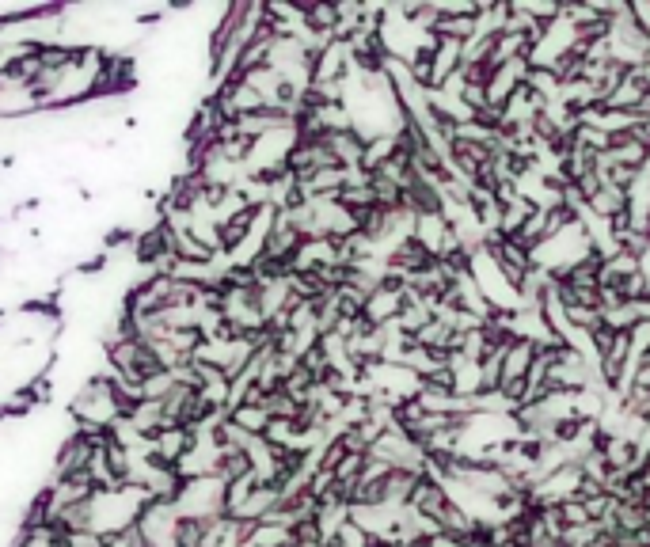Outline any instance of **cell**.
Returning <instances> with one entry per match:
<instances>
[{"instance_id":"6da1fadb","label":"cell","mask_w":650,"mask_h":547,"mask_svg":"<svg viewBox=\"0 0 650 547\" xmlns=\"http://www.w3.org/2000/svg\"><path fill=\"white\" fill-rule=\"evenodd\" d=\"M555 510L563 517V529H571V525H590V510H586L582 498H567V502H559Z\"/></svg>"}]
</instances>
